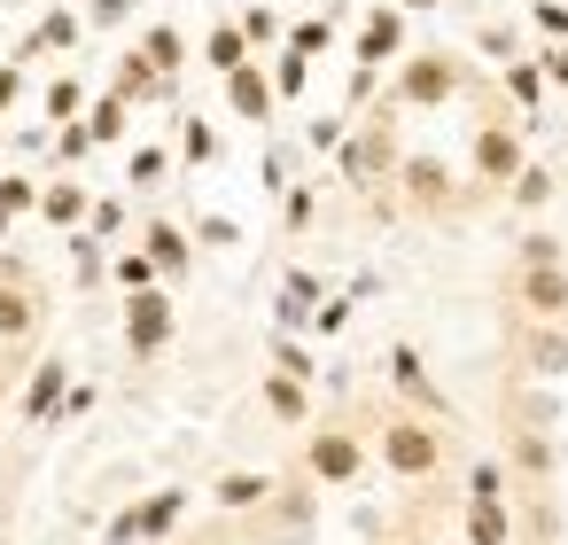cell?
Wrapping results in <instances>:
<instances>
[{
	"label": "cell",
	"instance_id": "d6a6232c",
	"mask_svg": "<svg viewBox=\"0 0 568 545\" xmlns=\"http://www.w3.org/2000/svg\"><path fill=\"white\" fill-rule=\"evenodd\" d=\"M514 265H568V242H552V234H521Z\"/></svg>",
	"mask_w": 568,
	"mask_h": 545
},
{
	"label": "cell",
	"instance_id": "ffe728a7",
	"mask_svg": "<svg viewBox=\"0 0 568 545\" xmlns=\"http://www.w3.org/2000/svg\"><path fill=\"white\" fill-rule=\"evenodd\" d=\"M273 475H257V467H234V475H219L211 483V498H219V514H265L273 506Z\"/></svg>",
	"mask_w": 568,
	"mask_h": 545
},
{
	"label": "cell",
	"instance_id": "f907efd6",
	"mask_svg": "<svg viewBox=\"0 0 568 545\" xmlns=\"http://www.w3.org/2000/svg\"><path fill=\"white\" fill-rule=\"evenodd\" d=\"M17 94H24V71H17V63H0V110H9Z\"/></svg>",
	"mask_w": 568,
	"mask_h": 545
},
{
	"label": "cell",
	"instance_id": "ee69618b",
	"mask_svg": "<svg viewBox=\"0 0 568 545\" xmlns=\"http://www.w3.org/2000/svg\"><path fill=\"white\" fill-rule=\"evenodd\" d=\"M87 149H94V133H87V118H79V125H71V133H63V141H55V157H63V164H79V157H87Z\"/></svg>",
	"mask_w": 568,
	"mask_h": 545
},
{
	"label": "cell",
	"instance_id": "60d3db41",
	"mask_svg": "<svg viewBox=\"0 0 568 545\" xmlns=\"http://www.w3.org/2000/svg\"><path fill=\"white\" fill-rule=\"evenodd\" d=\"M537 32H545L552 48H568V9H552V0H537Z\"/></svg>",
	"mask_w": 568,
	"mask_h": 545
},
{
	"label": "cell",
	"instance_id": "ac0fdd59",
	"mask_svg": "<svg viewBox=\"0 0 568 545\" xmlns=\"http://www.w3.org/2000/svg\"><path fill=\"white\" fill-rule=\"evenodd\" d=\"M389 382H397V397H413V413L444 421V397H436V382H428V366H420V351H413V343H397V351H389Z\"/></svg>",
	"mask_w": 568,
	"mask_h": 545
},
{
	"label": "cell",
	"instance_id": "836d02e7",
	"mask_svg": "<svg viewBox=\"0 0 568 545\" xmlns=\"http://www.w3.org/2000/svg\"><path fill=\"white\" fill-rule=\"evenodd\" d=\"M304 79H312V63H304V55H281V63H273V94H281V102H296V94H304Z\"/></svg>",
	"mask_w": 568,
	"mask_h": 545
},
{
	"label": "cell",
	"instance_id": "484cf974",
	"mask_svg": "<svg viewBox=\"0 0 568 545\" xmlns=\"http://www.w3.org/2000/svg\"><path fill=\"white\" fill-rule=\"evenodd\" d=\"M110 281H118L125 296H149V289H164V273L149 265V250H118V258H110Z\"/></svg>",
	"mask_w": 568,
	"mask_h": 545
},
{
	"label": "cell",
	"instance_id": "4dcf8cb0",
	"mask_svg": "<svg viewBox=\"0 0 568 545\" xmlns=\"http://www.w3.org/2000/svg\"><path fill=\"white\" fill-rule=\"evenodd\" d=\"M506 195H514L521 211H545V203H552V172H545V164H529V172H521V180H514Z\"/></svg>",
	"mask_w": 568,
	"mask_h": 545
},
{
	"label": "cell",
	"instance_id": "ab89813d",
	"mask_svg": "<svg viewBox=\"0 0 568 545\" xmlns=\"http://www.w3.org/2000/svg\"><path fill=\"white\" fill-rule=\"evenodd\" d=\"M164 180V149H133V172H125V188H156Z\"/></svg>",
	"mask_w": 568,
	"mask_h": 545
},
{
	"label": "cell",
	"instance_id": "3957f363",
	"mask_svg": "<svg viewBox=\"0 0 568 545\" xmlns=\"http://www.w3.org/2000/svg\"><path fill=\"white\" fill-rule=\"evenodd\" d=\"M459 87H467V63H459L452 48H420V55L397 63L389 102H397V110H444V102H459Z\"/></svg>",
	"mask_w": 568,
	"mask_h": 545
},
{
	"label": "cell",
	"instance_id": "603a6c76",
	"mask_svg": "<svg viewBox=\"0 0 568 545\" xmlns=\"http://www.w3.org/2000/svg\"><path fill=\"white\" fill-rule=\"evenodd\" d=\"M110 94L133 110V102H172V79H156L149 63H141V48L133 55H118V79H110Z\"/></svg>",
	"mask_w": 568,
	"mask_h": 545
},
{
	"label": "cell",
	"instance_id": "ba28073f",
	"mask_svg": "<svg viewBox=\"0 0 568 545\" xmlns=\"http://www.w3.org/2000/svg\"><path fill=\"white\" fill-rule=\"evenodd\" d=\"M172 335H180V304H172V289L125 296V351H133V359H156V351H172Z\"/></svg>",
	"mask_w": 568,
	"mask_h": 545
},
{
	"label": "cell",
	"instance_id": "52a82bcc",
	"mask_svg": "<svg viewBox=\"0 0 568 545\" xmlns=\"http://www.w3.org/2000/svg\"><path fill=\"white\" fill-rule=\"evenodd\" d=\"M40 327H48V296H40V281H24L17 265H0V351L40 343Z\"/></svg>",
	"mask_w": 568,
	"mask_h": 545
},
{
	"label": "cell",
	"instance_id": "7a4b0ae2",
	"mask_svg": "<svg viewBox=\"0 0 568 545\" xmlns=\"http://www.w3.org/2000/svg\"><path fill=\"white\" fill-rule=\"evenodd\" d=\"M374 460L397 483H436L444 475V421H428V413H382L374 421Z\"/></svg>",
	"mask_w": 568,
	"mask_h": 545
},
{
	"label": "cell",
	"instance_id": "44dd1931",
	"mask_svg": "<svg viewBox=\"0 0 568 545\" xmlns=\"http://www.w3.org/2000/svg\"><path fill=\"white\" fill-rule=\"evenodd\" d=\"M312 514H320L312 483H304V475H288V483L273 491V506H265V529H273V537H304V529H312Z\"/></svg>",
	"mask_w": 568,
	"mask_h": 545
},
{
	"label": "cell",
	"instance_id": "bcb514c9",
	"mask_svg": "<svg viewBox=\"0 0 568 545\" xmlns=\"http://www.w3.org/2000/svg\"><path fill=\"white\" fill-rule=\"evenodd\" d=\"M110 545H141V514H133V506L110 514Z\"/></svg>",
	"mask_w": 568,
	"mask_h": 545
},
{
	"label": "cell",
	"instance_id": "11a10c76",
	"mask_svg": "<svg viewBox=\"0 0 568 545\" xmlns=\"http://www.w3.org/2000/svg\"><path fill=\"white\" fill-rule=\"evenodd\" d=\"M389 545H405V537H389Z\"/></svg>",
	"mask_w": 568,
	"mask_h": 545
},
{
	"label": "cell",
	"instance_id": "7bdbcfd3",
	"mask_svg": "<svg viewBox=\"0 0 568 545\" xmlns=\"http://www.w3.org/2000/svg\"><path fill=\"white\" fill-rule=\"evenodd\" d=\"M483 55H498V63H521V55H514V32H506V24H483Z\"/></svg>",
	"mask_w": 568,
	"mask_h": 545
},
{
	"label": "cell",
	"instance_id": "cb8c5ba5",
	"mask_svg": "<svg viewBox=\"0 0 568 545\" xmlns=\"http://www.w3.org/2000/svg\"><path fill=\"white\" fill-rule=\"evenodd\" d=\"M141 63H149L156 79H180V71H187V32H180V24H149V32H141Z\"/></svg>",
	"mask_w": 568,
	"mask_h": 545
},
{
	"label": "cell",
	"instance_id": "8d00e7d4",
	"mask_svg": "<svg viewBox=\"0 0 568 545\" xmlns=\"http://www.w3.org/2000/svg\"><path fill=\"white\" fill-rule=\"evenodd\" d=\"M242 32H250V48H273L281 40V17L273 9H242Z\"/></svg>",
	"mask_w": 568,
	"mask_h": 545
},
{
	"label": "cell",
	"instance_id": "d4e9b609",
	"mask_svg": "<svg viewBox=\"0 0 568 545\" xmlns=\"http://www.w3.org/2000/svg\"><path fill=\"white\" fill-rule=\"evenodd\" d=\"M203 63H211L219 79H234L242 63H257V55H250V32H242V24H211V40H203Z\"/></svg>",
	"mask_w": 568,
	"mask_h": 545
},
{
	"label": "cell",
	"instance_id": "f35d334b",
	"mask_svg": "<svg viewBox=\"0 0 568 545\" xmlns=\"http://www.w3.org/2000/svg\"><path fill=\"white\" fill-rule=\"evenodd\" d=\"M320 48H327V17H312V24H296V32H288V55H304V63H312Z\"/></svg>",
	"mask_w": 568,
	"mask_h": 545
},
{
	"label": "cell",
	"instance_id": "2e32d148",
	"mask_svg": "<svg viewBox=\"0 0 568 545\" xmlns=\"http://www.w3.org/2000/svg\"><path fill=\"white\" fill-rule=\"evenodd\" d=\"M141 250H149V265H156L164 281H187V265H195V234L172 226V219H149V226H141Z\"/></svg>",
	"mask_w": 568,
	"mask_h": 545
},
{
	"label": "cell",
	"instance_id": "681fc988",
	"mask_svg": "<svg viewBox=\"0 0 568 545\" xmlns=\"http://www.w3.org/2000/svg\"><path fill=\"white\" fill-rule=\"evenodd\" d=\"M343 312H351V304H343V296H327V304H320V320H312V327H320V335H335V327H343Z\"/></svg>",
	"mask_w": 568,
	"mask_h": 545
},
{
	"label": "cell",
	"instance_id": "30bf717a",
	"mask_svg": "<svg viewBox=\"0 0 568 545\" xmlns=\"http://www.w3.org/2000/svg\"><path fill=\"white\" fill-rule=\"evenodd\" d=\"M397 188H405V203H413V211H428V219L459 211V180H452V164H444V157H405V164H397Z\"/></svg>",
	"mask_w": 568,
	"mask_h": 545
},
{
	"label": "cell",
	"instance_id": "d590c367",
	"mask_svg": "<svg viewBox=\"0 0 568 545\" xmlns=\"http://www.w3.org/2000/svg\"><path fill=\"white\" fill-rule=\"evenodd\" d=\"M87 24H94V32H118V24H133V0H87Z\"/></svg>",
	"mask_w": 568,
	"mask_h": 545
},
{
	"label": "cell",
	"instance_id": "6da1fadb",
	"mask_svg": "<svg viewBox=\"0 0 568 545\" xmlns=\"http://www.w3.org/2000/svg\"><path fill=\"white\" fill-rule=\"evenodd\" d=\"M366 460H374V436H366L351 413H335V421H312V428H304L296 475H304L312 491H351V483L366 475Z\"/></svg>",
	"mask_w": 568,
	"mask_h": 545
},
{
	"label": "cell",
	"instance_id": "c3c4849f",
	"mask_svg": "<svg viewBox=\"0 0 568 545\" xmlns=\"http://www.w3.org/2000/svg\"><path fill=\"white\" fill-rule=\"evenodd\" d=\"M537 71H545V87H568V48H545Z\"/></svg>",
	"mask_w": 568,
	"mask_h": 545
},
{
	"label": "cell",
	"instance_id": "f6af8a7d",
	"mask_svg": "<svg viewBox=\"0 0 568 545\" xmlns=\"http://www.w3.org/2000/svg\"><path fill=\"white\" fill-rule=\"evenodd\" d=\"M195 242H211V250H226V242H242V226H234V219H203V226H195Z\"/></svg>",
	"mask_w": 568,
	"mask_h": 545
},
{
	"label": "cell",
	"instance_id": "d6986e66",
	"mask_svg": "<svg viewBox=\"0 0 568 545\" xmlns=\"http://www.w3.org/2000/svg\"><path fill=\"white\" fill-rule=\"evenodd\" d=\"M257 397H265V413H273L281 428H312V382H296V374L273 366V374L257 382Z\"/></svg>",
	"mask_w": 568,
	"mask_h": 545
},
{
	"label": "cell",
	"instance_id": "9c48e42d",
	"mask_svg": "<svg viewBox=\"0 0 568 545\" xmlns=\"http://www.w3.org/2000/svg\"><path fill=\"white\" fill-rule=\"evenodd\" d=\"M514 304L521 320L568 327V265H514Z\"/></svg>",
	"mask_w": 568,
	"mask_h": 545
},
{
	"label": "cell",
	"instance_id": "7dc6e473",
	"mask_svg": "<svg viewBox=\"0 0 568 545\" xmlns=\"http://www.w3.org/2000/svg\"><path fill=\"white\" fill-rule=\"evenodd\" d=\"M281 226H312V188H296V195L281 203Z\"/></svg>",
	"mask_w": 568,
	"mask_h": 545
},
{
	"label": "cell",
	"instance_id": "e575fe53",
	"mask_svg": "<svg viewBox=\"0 0 568 545\" xmlns=\"http://www.w3.org/2000/svg\"><path fill=\"white\" fill-rule=\"evenodd\" d=\"M118 226H125V195H94V219H87V234H94V242H110Z\"/></svg>",
	"mask_w": 568,
	"mask_h": 545
},
{
	"label": "cell",
	"instance_id": "4fadbf2b",
	"mask_svg": "<svg viewBox=\"0 0 568 545\" xmlns=\"http://www.w3.org/2000/svg\"><path fill=\"white\" fill-rule=\"evenodd\" d=\"M382 63H405V9H366L358 24V71H382Z\"/></svg>",
	"mask_w": 568,
	"mask_h": 545
},
{
	"label": "cell",
	"instance_id": "816d5d0a",
	"mask_svg": "<svg viewBox=\"0 0 568 545\" xmlns=\"http://www.w3.org/2000/svg\"><path fill=\"white\" fill-rule=\"evenodd\" d=\"M389 9H436V0H389Z\"/></svg>",
	"mask_w": 568,
	"mask_h": 545
},
{
	"label": "cell",
	"instance_id": "8992f818",
	"mask_svg": "<svg viewBox=\"0 0 568 545\" xmlns=\"http://www.w3.org/2000/svg\"><path fill=\"white\" fill-rule=\"evenodd\" d=\"M506 537H514L506 467H498V460H475V467H467V545H506Z\"/></svg>",
	"mask_w": 568,
	"mask_h": 545
},
{
	"label": "cell",
	"instance_id": "7402d4cb",
	"mask_svg": "<svg viewBox=\"0 0 568 545\" xmlns=\"http://www.w3.org/2000/svg\"><path fill=\"white\" fill-rule=\"evenodd\" d=\"M40 219H48V226H63V234H87V219H94V188L55 180V188L40 195Z\"/></svg>",
	"mask_w": 568,
	"mask_h": 545
},
{
	"label": "cell",
	"instance_id": "b9f144b4",
	"mask_svg": "<svg viewBox=\"0 0 568 545\" xmlns=\"http://www.w3.org/2000/svg\"><path fill=\"white\" fill-rule=\"evenodd\" d=\"M273 366H281V374H296V382H312V359H304V351H296V343H288V335H281V343H273Z\"/></svg>",
	"mask_w": 568,
	"mask_h": 545
},
{
	"label": "cell",
	"instance_id": "9a60e30c",
	"mask_svg": "<svg viewBox=\"0 0 568 545\" xmlns=\"http://www.w3.org/2000/svg\"><path fill=\"white\" fill-rule=\"evenodd\" d=\"M226 110H234L242 125H273V110H281V94H273V71H265V63H242V71L226 79Z\"/></svg>",
	"mask_w": 568,
	"mask_h": 545
},
{
	"label": "cell",
	"instance_id": "1f68e13d",
	"mask_svg": "<svg viewBox=\"0 0 568 545\" xmlns=\"http://www.w3.org/2000/svg\"><path fill=\"white\" fill-rule=\"evenodd\" d=\"M40 195H48V188H32L24 172H0V211H9V219H17V211H40Z\"/></svg>",
	"mask_w": 568,
	"mask_h": 545
},
{
	"label": "cell",
	"instance_id": "5bb4252c",
	"mask_svg": "<svg viewBox=\"0 0 568 545\" xmlns=\"http://www.w3.org/2000/svg\"><path fill=\"white\" fill-rule=\"evenodd\" d=\"M71 390H79V382H71V359H40V366H32V382H24V397H17V405H24V421H32V428H40V421H55V413H63V405H71Z\"/></svg>",
	"mask_w": 568,
	"mask_h": 545
},
{
	"label": "cell",
	"instance_id": "f1b7e54d",
	"mask_svg": "<svg viewBox=\"0 0 568 545\" xmlns=\"http://www.w3.org/2000/svg\"><path fill=\"white\" fill-rule=\"evenodd\" d=\"M498 79H506V94H514L521 110H537V102H545V71H537V63H506Z\"/></svg>",
	"mask_w": 568,
	"mask_h": 545
},
{
	"label": "cell",
	"instance_id": "f5cc1de1",
	"mask_svg": "<svg viewBox=\"0 0 568 545\" xmlns=\"http://www.w3.org/2000/svg\"><path fill=\"white\" fill-rule=\"evenodd\" d=\"M187 545H219V537H187Z\"/></svg>",
	"mask_w": 568,
	"mask_h": 545
},
{
	"label": "cell",
	"instance_id": "7c38bea8",
	"mask_svg": "<svg viewBox=\"0 0 568 545\" xmlns=\"http://www.w3.org/2000/svg\"><path fill=\"white\" fill-rule=\"evenodd\" d=\"M514 374H521V382H552V374H568V327L521 320V343H514Z\"/></svg>",
	"mask_w": 568,
	"mask_h": 545
},
{
	"label": "cell",
	"instance_id": "277c9868",
	"mask_svg": "<svg viewBox=\"0 0 568 545\" xmlns=\"http://www.w3.org/2000/svg\"><path fill=\"white\" fill-rule=\"evenodd\" d=\"M467 164H475V188H514V180L529 172L521 125H514V118H483L475 141H467Z\"/></svg>",
	"mask_w": 568,
	"mask_h": 545
},
{
	"label": "cell",
	"instance_id": "74e56055",
	"mask_svg": "<svg viewBox=\"0 0 568 545\" xmlns=\"http://www.w3.org/2000/svg\"><path fill=\"white\" fill-rule=\"evenodd\" d=\"M71 40H79V17H71V9H55V17L40 24V40H32V48H71Z\"/></svg>",
	"mask_w": 568,
	"mask_h": 545
},
{
	"label": "cell",
	"instance_id": "4316f807",
	"mask_svg": "<svg viewBox=\"0 0 568 545\" xmlns=\"http://www.w3.org/2000/svg\"><path fill=\"white\" fill-rule=\"evenodd\" d=\"M40 110H48V118H55V125H79V118H87V110H94V102H87V87H79V79H55V87H48V102H40Z\"/></svg>",
	"mask_w": 568,
	"mask_h": 545
},
{
	"label": "cell",
	"instance_id": "8fae6325",
	"mask_svg": "<svg viewBox=\"0 0 568 545\" xmlns=\"http://www.w3.org/2000/svg\"><path fill=\"white\" fill-rule=\"evenodd\" d=\"M506 460H514V475H521L529 491H545V483H552V467H560V444H552V428H545V421H529V413H521V421L506 428Z\"/></svg>",
	"mask_w": 568,
	"mask_h": 545
},
{
	"label": "cell",
	"instance_id": "5b68a950",
	"mask_svg": "<svg viewBox=\"0 0 568 545\" xmlns=\"http://www.w3.org/2000/svg\"><path fill=\"white\" fill-rule=\"evenodd\" d=\"M335 164H343V180L351 188H374V180H397V164H405V149H397V125L389 118H366L343 149H335Z\"/></svg>",
	"mask_w": 568,
	"mask_h": 545
},
{
	"label": "cell",
	"instance_id": "83f0119b",
	"mask_svg": "<svg viewBox=\"0 0 568 545\" xmlns=\"http://www.w3.org/2000/svg\"><path fill=\"white\" fill-rule=\"evenodd\" d=\"M87 133H94V149H110V141H125V102H118V94H102V102L87 110Z\"/></svg>",
	"mask_w": 568,
	"mask_h": 545
},
{
	"label": "cell",
	"instance_id": "e0dca14e",
	"mask_svg": "<svg viewBox=\"0 0 568 545\" xmlns=\"http://www.w3.org/2000/svg\"><path fill=\"white\" fill-rule=\"evenodd\" d=\"M133 514H141V545H172V537H180V522H187V491H180V483H164V491L133 498Z\"/></svg>",
	"mask_w": 568,
	"mask_h": 545
},
{
	"label": "cell",
	"instance_id": "db71d44e",
	"mask_svg": "<svg viewBox=\"0 0 568 545\" xmlns=\"http://www.w3.org/2000/svg\"><path fill=\"white\" fill-rule=\"evenodd\" d=\"M0 234H9V211H0Z\"/></svg>",
	"mask_w": 568,
	"mask_h": 545
},
{
	"label": "cell",
	"instance_id": "f546056e",
	"mask_svg": "<svg viewBox=\"0 0 568 545\" xmlns=\"http://www.w3.org/2000/svg\"><path fill=\"white\" fill-rule=\"evenodd\" d=\"M180 125H187V133H180V157H187V164H211V157H219V133H211V118H180Z\"/></svg>",
	"mask_w": 568,
	"mask_h": 545
}]
</instances>
